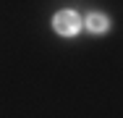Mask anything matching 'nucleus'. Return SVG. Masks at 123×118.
I'll return each mask as SVG.
<instances>
[{
  "label": "nucleus",
  "instance_id": "2",
  "mask_svg": "<svg viewBox=\"0 0 123 118\" xmlns=\"http://www.w3.org/2000/svg\"><path fill=\"white\" fill-rule=\"evenodd\" d=\"M86 26H89V32L102 34V32H107V19H105L102 13H89V16H86Z\"/></svg>",
  "mask_w": 123,
  "mask_h": 118
},
{
  "label": "nucleus",
  "instance_id": "1",
  "mask_svg": "<svg viewBox=\"0 0 123 118\" xmlns=\"http://www.w3.org/2000/svg\"><path fill=\"white\" fill-rule=\"evenodd\" d=\"M52 26H55V32H58V34H66V37H71V34H76V32H79L81 21H79V16H76L74 11H60V13L55 16Z\"/></svg>",
  "mask_w": 123,
  "mask_h": 118
}]
</instances>
